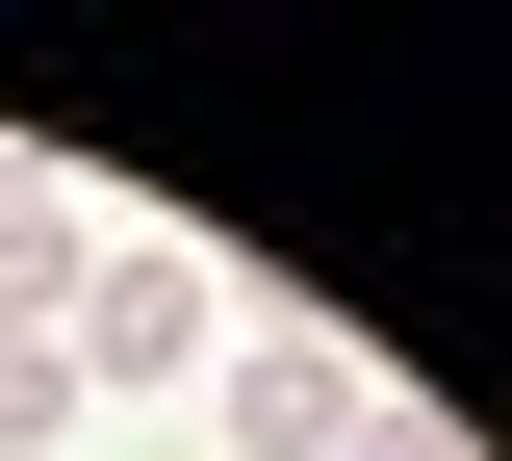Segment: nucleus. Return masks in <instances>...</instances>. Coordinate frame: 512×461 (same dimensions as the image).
<instances>
[{
    "label": "nucleus",
    "mask_w": 512,
    "mask_h": 461,
    "mask_svg": "<svg viewBox=\"0 0 512 461\" xmlns=\"http://www.w3.org/2000/svg\"><path fill=\"white\" fill-rule=\"evenodd\" d=\"M205 410H231V461H359V436H384V359H359L333 308H231Z\"/></svg>",
    "instance_id": "obj_1"
},
{
    "label": "nucleus",
    "mask_w": 512,
    "mask_h": 461,
    "mask_svg": "<svg viewBox=\"0 0 512 461\" xmlns=\"http://www.w3.org/2000/svg\"><path fill=\"white\" fill-rule=\"evenodd\" d=\"M231 359V282L180 257V231H103V282H77V410L103 385H205Z\"/></svg>",
    "instance_id": "obj_2"
},
{
    "label": "nucleus",
    "mask_w": 512,
    "mask_h": 461,
    "mask_svg": "<svg viewBox=\"0 0 512 461\" xmlns=\"http://www.w3.org/2000/svg\"><path fill=\"white\" fill-rule=\"evenodd\" d=\"M77 282H103V205L77 180H0V333H77Z\"/></svg>",
    "instance_id": "obj_3"
},
{
    "label": "nucleus",
    "mask_w": 512,
    "mask_h": 461,
    "mask_svg": "<svg viewBox=\"0 0 512 461\" xmlns=\"http://www.w3.org/2000/svg\"><path fill=\"white\" fill-rule=\"evenodd\" d=\"M77 436V333H0V461H52Z\"/></svg>",
    "instance_id": "obj_4"
},
{
    "label": "nucleus",
    "mask_w": 512,
    "mask_h": 461,
    "mask_svg": "<svg viewBox=\"0 0 512 461\" xmlns=\"http://www.w3.org/2000/svg\"><path fill=\"white\" fill-rule=\"evenodd\" d=\"M359 461H461V436H436V410H410V385H384V436H359Z\"/></svg>",
    "instance_id": "obj_5"
}]
</instances>
